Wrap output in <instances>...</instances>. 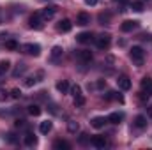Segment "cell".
<instances>
[{"mask_svg": "<svg viewBox=\"0 0 152 150\" xmlns=\"http://www.w3.org/2000/svg\"><path fill=\"white\" fill-rule=\"evenodd\" d=\"M129 57H131V60H133L136 66H143L145 51H143L140 46H133V48H131V51H129Z\"/></svg>", "mask_w": 152, "mask_h": 150, "instance_id": "obj_1", "label": "cell"}, {"mask_svg": "<svg viewBox=\"0 0 152 150\" xmlns=\"http://www.w3.org/2000/svg\"><path fill=\"white\" fill-rule=\"evenodd\" d=\"M21 50H23V53L32 55V57H39V55H41V46H39V44H34V42L23 44V46H21Z\"/></svg>", "mask_w": 152, "mask_h": 150, "instance_id": "obj_2", "label": "cell"}, {"mask_svg": "<svg viewBox=\"0 0 152 150\" xmlns=\"http://www.w3.org/2000/svg\"><path fill=\"white\" fill-rule=\"evenodd\" d=\"M110 42H112V36L110 34H101L99 37L96 39V46L99 50H108L110 48Z\"/></svg>", "mask_w": 152, "mask_h": 150, "instance_id": "obj_3", "label": "cell"}, {"mask_svg": "<svg viewBox=\"0 0 152 150\" xmlns=\"http://www.w3.org/2000/svg\"><path fill=\"white\" fill-rule=\"evenodd\" d=\"M140 27V21H136V20H127V21H124L122 25H120V30L122 32H133V30H136Z\"/></svg>", "mask_w": 152, "mask_h": 150, "instance_id": "obj_4", "label": "cell"}, {"mask_svg": "<svg viewBox=\"0 0 152 150\" xmlns=\"http://www.w3.org/2000/svg\"><path fill=\"white\" fill-rule=\"evenodd\" d=\"M39 14H41V18H42L44 21H46V20H51V18L57 14V7H55V5H48V7H44Z\"/></svg>", "mask_w": 152, "mask_h": 150, "instance_id": "obj_5", "label": "cell"}, {"mask_svg": "<svg viewBox=\"0 0 152 150\" xmlns=\"http://www.w3.org/2000/svg\"><path fill=\"white\" fill-rule=\"evenodd\" d=\"M78 60H80L81 64H90V62H92V53H90L88 50H80V51H78Z\"/></svg>", "mask_w": 152, "mask_h": 150, "instance_id": "obj_6", "label": "cell"}, {"mask_svg": "<svg viewBox=\"0 0 152 150\" xmlns=\"http://www.w3.org/2000/svg\"><path fill=\"white\" fill-rule=\"evenodd\" d=\"M42 21H44V20L41 18V14H39V12L30 16V27H32V28H36V30H41V28H42Z\"/></svg>", "mask_w": 152, "mask_h": 150, "instance_id": "obj_7", "label": "cell"}, {"mask_svg": "<svg viewBox=\"0 0 152 150\" xmlns=\"http://www.w3.org/2000/svg\"><path fill=\"white\" fill-rule=\"evenodd\" d=\"M88 23H90V14H88V12H78V16H76V25L85 27V25H88Z\"/></svg>", "mask_w": 152, "mask_h": 150, "instance_id": "obj_8", "label": "cell"}, {"mask_svg": "<svg viewBox=\"0 0 152 150\" xmlns=\"http://www.w3.org/2000/svg\"><path fill=\"white\" fill-rule=\"evenodd\" d=\"M57 28H58V32H64V34H67V32H71V28H73V23H71L69 20H60V21H58V25H57Z\"/></svg>", "mask_w": 152, "mask_h": 150, "instance_id": "obj_9", "label": "cell"}, {"mask_svg": "<svg viewBox=\"0 0 152 150\" xmlns=\"http://www.w3.org/2000/svg\"><path fill=\"white\" fill-rule=\"evenodd\" d=\"M117 85H118L120 90H129V88H131V79H129L127 76H118Z\"/></svg>", "mask_w": 152, "mask_h": 150, "instance_id": "obj_10", "label": "cell"}, {"mask_svg": "<svg viewBox=\"0 0 152 150\" xmlns=\"http://www.w3.org/2000/svg\"><path fill=\"white\" fill-rule=\"evenodd\" d=\"M90 143H92L96 149H104V147H106V138H104V136H92V138H90Z\"/></svg>", "mask_w": 152, "mask_h": 150, "instance_id": "obj_11", "label": "cell"}, {"mask_svg": "<svg viewBox=\"0 0 152 150\" xmlns=\"http://www.w3.org/2000/svg\"><path fill=\"white\" fill-rule=\"evenodd\" d=\"M23 143H25L27 147H34V145L37 143V136H36L34 133H27V134L23 136Z\"/></svg>", "mask_w": 152, "mask_h": 150, "instance_id": "obj_12", "label": "cell"}, {"mask_svg": "<svg viewBox=\"0 0 152 150\" xmlns=\"http://www.w3.org/2000/svg\"><path fill=\"white\" fill-rule=\"evenodd\" d=\"M94 39V36L90 34V32H81V34H78L76 36V41L78 42H81V44H87V42H90Z\"/></svg>", "mask_w": 152, "mask_h": 150, "instance_id": "obj_13", "label": "cell"}, {"mask_svg": "<svg viewBox=\"0 0 152 150\" xmlns=\"http://www.w3.org/2000/svg\"><path fill=\"white\" fill-rule=\"evenodd\" d=\"M108 122V118H104V117H96V118H92V127H96V129H101V127H104V124Z\"/></svg>", "mask_w": 152, "mask_h": 150, "instance_id": "obj_14", "label": "cell"}, {"mask_svg": "<svg viewBox=\"0 0 152 150\" xmlns=\"http://www.w3.org/2000/svg\"><path fill=\"white\" fill-rule=\"evenodd\" d=\"M142 90L147 92V94H152V78H143L142 79Z\"/></svg>", "mask_w": 152, "mask_h": 150, "instance_id": "obj_15", "label": "cell"}, {"mask_svg": "<svg viewBox=\"0 0 152 150\" xmlns=\"http://www.w3.org/2000/svg\"><path fill=\"white\" fill-rule=\"evenodd\" d=\"M62 55H64L62 46H53V48H51V60H58Z\"/></svg>", "mask_w": 152, "mask_h": 150, "instance_id": "obj_16", "label": "cell"}, {"mask_svg": "<svg viewBox=\"0 0 152 150\" xmlns=\"http://www.w3.org/2000/svg\"><path fill=\"white\" fill-rule=\"evenodd\" d=\"M57 90H58L60 94H67V92L71 90V87H69V83H67L66 79H62V81L57 83Z\"/></svg>", "mask_w": 152, "mask_h": 150, "instance_id": "obj_17", "label": "cell"}, {"mask_svg": "<svg viewBox=\"0 0 152 150\" xmlns=\"http://www.w3.org/2000/svg\"><path fill=\"white\" fill-rule=\"evenodd\" d=\"M134 125H136L138 129H145V127H147V117L138 115V117L134 118Z\"/></svg>", "mask_w": 152, "mask_h": 150, "instance_id": "obj_18", "label": "cell"}, {"mask_svg": "<svg viewBox=\"0 0 152 150\" xmlns=\"http://www.w3.org/2000/svg\"><path fill=\"white\" fill-rule=\"evenodd\" d=\"M51 127H53V124H51L50 120H44V122H41V125H39V131H41L42 134H48V133L51 131Z\"/></svg>", "mask_w": 152, "mask_h": 150, "instance_id": "obj_19", "label": "cell"}, {"mask_svg": "<svg viewBox=\"0 0 152 150\" xmlns=\"http://www.w3.org/2000/svg\"><path fill=\"white\" fill-rule=\"evenodd\" d=\"M53 149H57V150H62V149H64V150H69V149H71V145H69L66 140H57V141L53 143Z\"/></svg>", "mask_w": 152, "mask_h": 150, "instance_id": "obj_20", "label": "cell"}, {"mask_svg": "<svg viewBox=\"0 0 152 150\" xmlns=\"http://www.w3.org/2000/svg\"><path fill=\"white\" fill-rule=\"evenodd\" d=\"M67 131H69L71 134H76V133L80 131V124L75 122V120H69V122H67Z\"/></svg>", "mask_w": 152, "mask_h": 150, "instance_id": "obj_21", "label": "cell"}, {"mask_svg": "<svg viewBox=\"0 0 152 150\" xmlns=\"http://www.w3.org/2000/svg\"><path fill=\"white\" fill-rule=\"evenodd\" d=\"M9 69H11V62L9 60H0V76L9 73Z\"/></svg>", "mask_w": 152, "mask_h": 150, "instance_id": "obj_22", "label": "cell"}, {"mask_svg": "<svg viewBox=\"0 0 152 150\" xmlns=\"http://www.w3.org/2000/svg\"><path fill=\"white\" fill-rule=\"evenodd\" d=\"M124 118V115L122 113H112L110 117H108V122H112V124H120V120Z\"/></svg>", "mask_w": 152, "mask_h": 150, "instance_id": "obj_23", "label": "cell"}, {"mask_svg": "<svg viewBox=\"0 0 152 150\" xmlns=\"http://www.w3.org/2000/svg\"><path fill=\"white\" fill-rule=\"evenodd\" d=\"M41 111H42V110H41V106H39V104H30V106H28V113H30L32 117H39Z\"/></svg>", "mask_w": 152, "mask_h": 150, "instance_id": "obj_24", "label": "cell"}, {"mask_svg": "<svg viewBox=\"0 0 152 150\" xmlns=\"http://www.w3.org/2000/svg\"><path fill=\"white\" fill-rule=\"evenodd\" d=\"M5 48H7V50H11V51H14V50H18V48H20V44H18V41L9 39V41H5Z\"/></svg>", "mask_w": 152, "mask_h": 150, "instance_id": "obj_25", "label": "cell"}, {"mask_svg": "<svg viewBox=\"0 0 152 150\" xmlns=\"http://www.w3.org/2000/svg\"><path fill=\"white\" fill-rule=\"evenodd\" d=\"M131 9L136 11V12H142V11H143V2H140V0L133 2V4H131Z\"/></svg>", "mask_w": 152, "mask_h": 150, "instance_id": "obj_26", "label": "cell"}, {"mask_svg": "<svg viewBox=\"0 0 152 150\" xmlns=\"http://www.w3.org/2000/svg\"><path fill=\"white\" fill-rule=\"evenodd\" d=\"M25 71H27V66H25V64H18V67L14 69L12 76H20V74H23Z\"/></svg>", "mask_w": 152, "mask_h": 150, "instance_id": "obj_27", "label": "cell"}, {"mask_svg": "<svg viewBox=\"0 0 152 150\" xmlns=\"http://www.w3.org/2000/svg\"><path fill=\"white\" fill-rule=\"evenodd\" d=\"M71 94H73V97L83 95V94H81V87H80V85H73V87H71Z\"/></svg>", "mask_w": 152, "mask_h": 150, "instance_id": "obj_28", "label": "cell"}, {"mask_svg": "<svg viewBox=\"0 0 152 150\" xmlns=\"http://www.w3.org/2000/svg\"><path fill=\"white\" fill-rule=\"evenodd\" d=\"M37 83V79H36V76H28L27 79H25V87H34Z\"/></svg>", "mask_w": 152, "mask_h": 150, "instance_id": "obj_29", "label": "cell"}, {"mask_svg": "<svg viewBox=\"0 0 152 150\" xmlns=\"http://www.w3.org/2000/svg\"><path fill=\"white\" fill-rule=\"evenodd\" d=\"M11 97V92H7V90H4V88H0V101L4 103V101H7Z\"/></svg>", "mask_w": 152, "mask_h": 150, "instance_id": "obj_30", "label": "cell"}, {"mask_svg": "<svg viewBox=\"0 0 152 150\" xmlns=\"http://www.w3.org/2000/svg\"><path fill=\"white\" fill-rule=\"evenodd\" d=\"M11 97H12V99H20V97H21V90H20V88H12V90H11Z\"/></svg>", "mask_w": 152, "mask_h": 150, "instance_id": "obj_31", "label": "cell"}, {"mask_svg": "<svg viewBox=\"0 0 152 150\" xmlns=\"http://www.w3.org/2000/svg\"><path fill=\"white\" fill-rule=\"evenodd\" d=\"M85 104V97L80 95V97H75V106H83Z\"/></svg>", "mask_w": 152, "mask_h": 150, "instance_id": "obj_32", "label": "cell"}, {"mask_svg": "<svg viewBox=\"0 0 152 150\" xmlns=\"http://www.w3.org/2000/svg\"><path fill=\"white\" fill-rule=\"evenodd\" d=\"M4 138H5L7 141H11V143H12V141H16V138H14V134H7V136H4Z\"/></svg>", "mask_w": 152, "mask_h": 150, "instance_id": "obj_33", "label": "cell"}, {"mask_svg": "<svg viewBox=\"0 0 152 150\" xmlns=\"http://www.w3.org/2000/svg\"><path fill=\"white\" fill-rule=\"evenodd\" d=\"M85 4H87V5H97L99 0H85Z\"/></svg>", "mask_w": 152, "mask_h": 150, "instance_id": "obj_34", "label": "cell"}, {"mask_svg": "<svg viewBox=\"0 0 152 150\" xmlns=\"http://www.w3.org/2000/svg\"><path fill=\"white\" fill-rule=\"evenodd\" d=\"M87 141H88L87 134H81V136H80V143H87Z\"/></svg>", "mask_w": 152, "mask_h": 150, "instance_id": "obj_35", "label": "cell"}, {"mask_svg": "<svg viewBox=\"0 0 152 150\" xmlns=\"http://www.w3.org/2000/svg\"><path fill=\"white\" fill-rule=\"evenodd\" d=\"M25 125V120H16V127H23Z\"/></svg>", "mask_w": 152, "mask_h": 150, "instance_id": "obj_36", "label": "cell"}, {"mask_svg": "<svg viewBox=\"0 0 152 150\" xmlns=\"http://www.w3.org/2000/svg\"><path fill=\"white\" fill-rule=\"evenodd\" d=\"M149 117H151V118H152V106H151V108H149Z\"/></svg>", "mask_w": 152, "mask_h": 150, "instance_id": "obj_37", "label": "cell"}, {"mask_svg": "<svg viewBox=\"0 0 152 150\" xmlns=\"http://www.w3.org/2000/svg\"><path fill=\"white\" fill-rule=\"evenodd\" d=\"M113 2H127V0H113Z\"/></svg>", "mask_w": 152, "mask_h": 150, "instance_id": "obj_38", "label": "cell"}]
</instances>
